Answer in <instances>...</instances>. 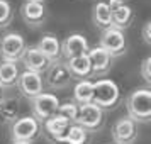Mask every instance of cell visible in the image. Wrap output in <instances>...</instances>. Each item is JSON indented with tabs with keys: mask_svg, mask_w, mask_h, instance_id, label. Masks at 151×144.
<instances>
[{
	"mask_svg": "<svg viewBox=\"0 0 151 144\" xmlns=\"http://www.w3.org/2000/svg\"><path fill=\"white\" fill-rule=\"evenodd\" d=\"M126 110L136 124L151 122V90L150 87L132 90L126 97Z\"/></svg>",
	"mask_w": 151,
	"mask_h": 144,
	"instance_id": "1",
	"label": "cell"
},
{
	"mask_svg": "<svg viewBox=\"0 0 151 144\" xmlns=\"http://www.w3.org/2000/svg\"><path fill=\"white\" fill-rule=\"evenodd\" d=\"M92 102L102 110H112L121 102V88L114 80L100 78L93 82V98Z\"/></svg>",
	"mask_w": 151,
	"mask_h": 144,
	"instance_id": "2",
	"label": "cell"
},
{
	"mask_svg": "<svg viewBox=\"0 0 151 144\" xmlns=\"http://www.w3.org/2000/svg\"><path fill=\"white\" fill-rule=\"evenodd\" d=\"M41 136V122L32 115H19L10 124V137L12 141L34 143Z\"/></svg>",
	"mask_w": 151,
	"mask_h": 144,
	"instance_id": "3",
	"label": "cell"
},
{
	"mask_svg": "<svg viewBox=\"0 0 151 144\" xmlns=\"http://www.w3.org/2000/svg\"><path fill=\"white\" fill-rule=\"evenodd\" d=\"M75 124L87 130V132H99L104 125V110L93 102L78 107Z\"/></svg>",
	"mask_w": 151,
	"mask_h": 144,
	"instance_id": "4",
	"label": "cell"
},
{
	"mask_svg": "<svg viewBox=\"0 0 151 144\" xmlns=\"http://www.w3.org/2000/svg\"><path fill=\"white\" fill-rule=\"evenodd\" d=\"M29 105H31V115L36 117L39 122H42L48 117L56 114L60 100L51 92H41L39 95H36L34 98L29 100Z\"/></svg>",
	"mask_w": 151,
	"mask_h": 144,
	"instance_id": "5",
	"label": "cell"
},
{
	"mask_svg": "<svg viewBox=\"0 0 151 144\" xmlns=\"http://www.w3.org/2000/svg\"><path fill=\"white\" fill-rule=\"evenodd\" d=\"M99 46L102 49H105L112 58H121L126 54V49H127V41H126V36L124 31L116 27H107L102 31V36L99 39Z\"/></svg>",
	"mask_w": 151,
	"mask_h": 144,
	"instance_id": "6",
	"label": "cell"
},
{
	"mask_svg": "<svg viewBox=\"0 0 151 144\" xmlns=\"http://www.w3.org/2000/svg\"><path fill=\"white\" fill-rule=\"evenodd\" d=\"M26 39L19 32H7L0 37V59L2 61L19 63L22 53L26 49Z\"/></svg>",
	"mask_w": 151,
	"mask_h": 144,
	"instance_id": "7",
	"label": "cell"
},
{
	"mask_svg": "<svg viewBox=\"0 0 151 144\" xmlns=\"http://www.w3.org/2000/svg\"><path fill=\"white\" fill-rule=\"evenodd\" d=\"M44 73H46V76H44V87H48L49 90H65V88H68L71 85V82H73L68 68H66V63L63 59L53 61Z\"/></svg>",
	"mask_w": 151,
	"mask_h": 144,
	"instance_id": "8",
	"label": "cell"
},
{
	"mask_svg": "<svg viewBox=\"0 0 151 144\" xmlns=\"http://www.w3.org/2000/svg\"><path fill=\"white\" fill-rule=\"evenodd\" d=\"M15 87L19 90L24 98H34L36 95H39L41 92H44V82H42V75L41 73H36V71H29V69H24L22 73H19V78H17V83Z\"/></svg>",
	"mask_w": 151,
	"mask_h": 144,
	"instance_id": "9",
	"label": "cell"
},
{
	"mask_svg": "<svg viewBox=\"0 0 151 144\" xmlns=\"http://www.w3.org/2000/svg\"><path fill=\"white\" fill-rule=\"evenodd\" d=\"M110 134L114 144H134L137 139V124L131 117H121L114 122Z\"/></svg>",
	"mask_w": 151,
	"mask_h": 144,
	"instance_id": "10",
	"label": "cell"
},
{
	"mask_svg": "<svg viewBox=\"0 0 151 144\" xmlns=\"http://www.w3.org/2000/svg\"><path fill=\"white\" fill-rule=\"evenodd\" d=\"M105 2L110 7V27L121 31L129 27L134 19V10L129 5H126L122 0H105Z\"/></svg>",
	"mask_w": 151,
	"mask_h": 144,
	"instance_id": "11",
	"label": "cell"
},
{
	"mask_svg": "<svg viewBox=\"0 0 151 144\" xmlns=\"http://www.w3.org/2000/svg\"><path fill=\"white\" fill-rule=\"evenodd\" d=\"M90 49L88 39L80 32H71L61 41V59H71L75 56L87 54Z\"/></svg>",
	"mask_w": 151,
	"mask_h": 144,
	"instance_id": "12",
	"label": "cell"
},
{
	"mask_svg": "<svg viewBox=\"0 0 151 144\" xmlns=\"http://www.w3.org/2000/svg\"><path fill=\"white\" fill-rule=\"evenodd\" d=\"M48 15V9L44 2H24L21 7V17L29 27H39L44 24Z\"/></svg>",
	"mask_w": 151,
	"mask_h": 144,
	"instance_id": "13",
	"label": "cell"
},
{
	"mask_svg": "<svg viewBox=\"0 0 151 144\" xmlns=\"http://www.w3.org/2000/svg\"><path fill=\"white\" fill-rule=\"evenodd\" d=\"M19 61L22 63L24 69L36 71V73H41V75L48 69L49 64H51V61L36 46H26V49H24V53H22Z\"/></svg>",
	"mask_w": 151,
	"mask_h": 144,
	"instance_id": "14",
	"label": "cell"
},
{
	"mask_svg": "<svg viewBox=\"0 0 151 144\" xmlns=\"http://www.w3.org/2000/svg\"><path fill=\"white\" fill-rule=\"evenodd\" d=\"M88 59H90V68H92V76H105L112 68V61L114 58L102 49L100 46L88 49Z\"/></svg>",
	"mask_w": 151,
	"mask_h": 144,
	"instance_id": "15",
	"label": "cell"
},
{
	"mask_svg": "<svg viewBox=\"0 0 151 144\" xmlns=\"http://www.w3.org/2000/svg\"><path fill=\"white\" fill-rule=\"evenodd\" d=\"M70 124H73V122H70L68 119L61 117L60 114H55V115L48 117L46 120H42L41 122V132H44L46 137L55 144V143H58L65 134H66Z\"/></svg>",
	"mask_w": 151,
	"mask_h": 144,
	"instance_id": "16",
	"label": "cell"
},
{
	"mask_svg": "<svg viewBox=\"0 0 151 144\" xmlns=\"http://www.w3.org/2000/svg\"><path fill=\"white\" fill-rule=\"evenodd\" d=\"M36 48L48 58L49 61H60L61 59V41L55 34H44L37 41Z\"/></svg>",
	"mask_w": 151,
	"mask_h": 144,
	"instance_id": "17",
	"label": "cell"
},
{
	"mask_svg": "<svg viewBox=\"0 0 151 144\" xmlns=\"http://www.w3.org/2000/svg\"><path fill=\"white\" fill-rule=\"evenodd\" d=\"M66 68L73 80H88L92 76V68H90L88 54L75 56L71 59H66Z\"/></svg>",
	"mask_w": 151,
	"mask_h": 144,
	"instance_id": "18",
	"label": "cell"
},
{
	"mask_svg": "<svg viewBox=\"0 0 151 144\" xmlns=\"http://www.w3.org/2000/svg\"><path fill=\"white\" fill-rule=\"evenodd\" d=\"M19 64L15 61H0V88L12 90L19 78Z\"/></svg>",
	"mask_w": 151,
	"mask_h": 144,
	"instance_id": "19",
	"label": "cell"
},
{
	"mask_svg": "<svg viewBox=\"0 0 151 144\" xmlns=\"http://www.w3.org/2000/svg\"><path fill=\"white\" fill-rule=\"evenodd\" d=\"M21 115V103L15 97H2L0 100V122L12 124Z\"/></svg>",
	"mask_w": 151,
	"mask_h": 144,
	"instance_id": "20",
	"label": "cell"
},
{
	"mask_svg": "<svg viewBox=\"0 0 151 144\" xmlns=\"http://www.w3.org/2000/svg\"><path fill=\"white\" fill-rule=\"evenodd\" d=\"M90 143V132L80 127L78 124H70L66 134L55 144H88Z\"/></svg>",
	"mask_w": 151,
	"mask_h": 144,
	"instance_id": "21",
	"label": "cell"
},
{
	"mask_svg": "<svg viewBox=\"0 0 151 144\" xmlns=\"http://www.w3.org/2000/svg\"><path fill=\"white\" fill-rule=\"evenodd\" d=\"M92 22L100 31L110 27V7L107 5L105 0L97 2L95 5L92 7Z\"/></svg>",
	"mask_w": 151,
	"mask_h": 144,
	"instance_id": "22",
	"label": "cell"
},
{
	"mask_svg": "<svg viewBox=\"0 0 151 144\" xmlns=\"http://www.w3.org/2000/svg\"><path fill=\"white\" fill-rule=\"evenodd\" d=\"M93 98V82L90 80H78L73 88V100L78 105L90 103Z\"/></svg>",
	"mask_w": 151,
	"mask_h": 144,
	"instance_id": "23",
	"label": "cell"
},
{
	"mask_svg": "<svg viewBox=\"0 0 151 144\" xmlns=\"http://www.w3.org/2000/svg\"><path fill=\"white\" fill-rule=\"evenodd\" d=\"M78 103L71 98V100H66V102H60V105H58V110H56V114H60L61 117H65V119H68L70 122H75L76 119V114H78Z\"/></svg>",
	"mask_w": 151,
	"mask_h": 144,
	"instance_id": "24",
	"label": "cell"
},
{
	"mask_svg": "<svg viewBox=\"0 0 151 144\" xmlns=\"http://www.w3.org/2000/svg\"><path fill=\"white\" fill-rule=\"evenodd\" d=\"M14 21V7L9 0H0V29H7Z\"/></svg>",
	"mask_w": 151,
	"mask_h": 144,
	"instance_id": "25",
	"label": "cell"
},
{
	"mask_svg": "<svg viewBox=\"0 0 151 144\" xmlns=\"http://www.w3.org/2000/svg\"><path fill=\"white\" fill-rule=\"evenodd\" d=\"M151 56H146L141 63V76H143L144 83H146V87H150L151 85Z\"/></svg>",
	"mask_w": 151,
	"mask_h": 144,
	"instance_id": "26",
	"label": "cell"
},
{
	"mask_svg": "<svg viewBox=\"0 0 151 144\" xmlns=\"http://www.w3.org/2000/svg\"><path fill=\"white\" fill-rule=\"evenodd\" d=\"M143 41L146 46H150L151 44V22H144V26H143Z\"/></svg>",
	"mask_w": 151,
	"mask_h": 144,
	"instance_id": "27",
	"label": "cell"
},
{
	"mask_svg": "<svg viewBox=\"0 0 151 144\" xmlns=\"http://www.w3.org/2000/svg\"><path fill=\"white\" fill-rule=\"evenodd\" d=\"M12 144H32V143H24V141H12Z\"/></svg>",
	"mask_w": 151,
	"mask_h": 144,
	"instance_id": "28",
	"label": "cell"
},
{
	"mask_svg": "<svg viewBox=\"0 0 151 144\" xmlns=\"http://www.w3.org/2000/svg\"><path fill=\"white\" fill-rule=\"evenodd\" d=\"M27 2H46V0H27Z\"/></svg>",
	"mask_w": 151,
	"mask_h": 144,
	"instance_id": "29",
	"label": "cell"
},
{
	"mask_svg": "<svg viewBox=\"0 0 151 144\" xmlns=\"http://www.w3.org/2000/svg\"><path fill=\"white\" fill-rule=\"evenodd\" d=\"M2 97H4V95H2V88H0V100H2Z\"/></svg>",
	"mask_w": 151,
	"mask_h": 144,
	"instance_id": "30",
	"label": "cell"
}]
</instances>
